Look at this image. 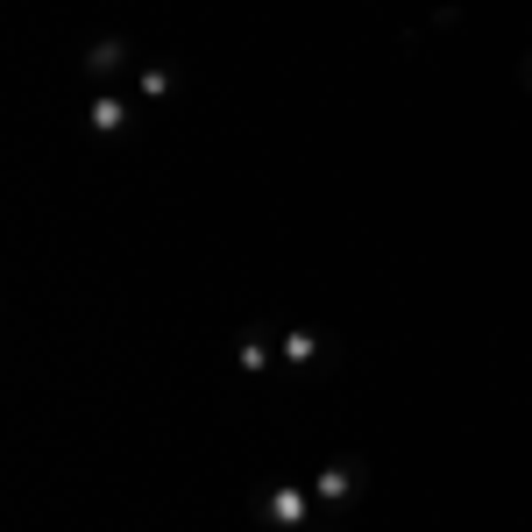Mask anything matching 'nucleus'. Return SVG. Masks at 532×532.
Listing matches in <instances>:
<instances>
[{
	"mask_svg": "<svg viewBox=\"0 0 532 532\" xmlns=\"http://www.w3.org/2000/svg\"><path fill=\"white\" fill-rule=\"evenodd\" d=\"M171 86H178V79H171V71H164V64H149V71H142V100H164Z\"/></svg>",
	"mask_w": 532,
	"mask_h": 532,
	"instance_id": "nucleus-6",
	"label": "nucleus"
},
{
	"mask_svg": "<svg viewBox=\"0 0 532 532\" xmlns=\"http://www.w3.org/2000/svg\"><path fill=\"white\" fill-rule=\"evenodd\" d=\"M86 121H93V128H100V135H114V128H121V121H128V100H114V93H100V100H93V107H86Z\"/></svg>",
	"mask_w": 532,
	"mask_h": 532,
	"instance_id": "nucleus-4",
	"label": "nucleus"
},
{
	"mask_svg": "<svg viewBox=\"0 0 532 532\" xmlns=\"http://www.w3.org/2000/svg\"><path fill=\"white\" fill-rule=\"evenodd\" d=\"M355 490H362V476H355V469H341V462H334V469H320V483H313V497H320L327 511L355 504Z\"/></svg>",
	"mask_w": 532,
	"mask_h": 532,
	"instance_id": "nucleus-2",
	"label": "nucleus"
},
{
	"mask_svg": "<svg viewBox=\"0 0 532 532\" xmlns=\"http://www.w3.org/2000/svg\"><path fill=\"white\" fill-rule=\"evenodd\" d=\"M121 57H128V43H121V36H100V43L86 50V71H100V79H107V71H121Z\"/></svg>",
	"mask_w": 532,
	"mask_h": 532,
	"instance_id": "nucleus-3",
	"label": "nucleus"
},
{
	"mask_svg": "<svg viewBox=\"0 0 532 532\" xmlns=\"http://www.w3.org/2000/svg\"><path fill=\"white\" fill-rule=\"evenodd\" d=\"M242 369H270V334H263V327L242 341Z\"/></svg>",
	"mask_w": 532,
	"mask_h": 532,
	"instance_id": "nucleus-5",
	"label": "nucleus"
},
{
	"mask_svg": "<svg viewBox=\"0 0 532 532\" xmlns=\"http://www.w3.org/2000/svg\"><path fill=\"white\" fill-rule=\"evenodd\" d=\"M313 504H320L313 490H270V497H263V518H270V525H306Z\"/></svg>",
	"mask_w": 532,
	"mask_h": 532,
	"instance_id": "nucleus-1",
	"label": "nucleus"
},
{
	"mask_svg": "<svg viewBox=\"0 0 532 532\" xmlns=\"http://www.w3.org/2000/svg\"><path fill=\"white\" fill-rule=\"evenodd\" d=\"M284 355H291V362H313V355H320V334H284Z\"/></svg>",
	"mask_w": 532,
	"mask_h": 532,
	"instance_id": "nucleus-7",
	"label": "nucleus"
}]
</instances>
